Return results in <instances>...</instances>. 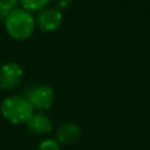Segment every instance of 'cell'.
Here are the masks:
<instances>
[{"instance_id": "8fae6325", "label": "cell", "mask_w": 150, "mask_h": 150, "mask_svg": "<svg viewBox=\"0 0 150 150\" xmlns=\"http://www.w3.org/2000/svg\"><path fill=\"white\" fill-rule=\"evenodd\" d=\"M73 0H56V4L59 8H68L71 5Z\"/></svg>"}, {"instance_id": "5b68a950", "label": "cell", "mask_w": 150, "mask_h": 150, "mask_svg": "<svg viewBox=\"0 0 150 150\" xmlns=\"http://www.w3.org/2000/svg\"><path fill=\"white\" fill-rule=\"evenodd\" d=\"M35 23L43 32H54L62 25V13L57 8H43L39 13Z\"/></svg>"}, {"instance_id": "52a82bcc", "label": "cell", "mask_w": 150, "mask_h": 150, "mask_svg": "<svg viewBox=\"0 0 150 150\" xmlns=\"http://www.w3.org/2000/svg\"><path fill=\"white\" fill-rule=\"evenodd\" d=\"M81 137V129L75 123H63L56 130V138L59 144L71 145Z\"/></svg>"}, {"instance_id": "ba28073f", "label": "cell", "mask_w": 150, "mask_h": 150, "mask_svg": "<svg viewBox=\"0 0 150 150\" xmlns=\"http://www.w3.org/2000/svg\"><path fill=\"white\" fill-rule=\"evenodd\" d=\"M22 8L28 11V12H34V11H42L49 0H20Z\"/></svg>"}, {"instance_id": "9c48e42d", "label": "cell", "mask_w": 150, "mask_h": 150, "mask_svg": "<svg viewBox=\"0 0 150 150\" xmlns=\"http://www.w3.org/2000/svg\"><path fill=\"white\" fill-rule=\"evenodd\" d=\"M38 150H61L60 144L55 139H45L38 146Z\"/></svg>"}, {"instance_id": "30bf717a", "label": "cell", "mask_w": 150, "mask_h": 150, "mask_svg": "<svg viewBox=\"0 0 150 150\" xmlns=\"http://www.w3.org/2000/svg\"><path fill=\"white\" fill-rule=\"evenodd\" d=\"M18 2H19V0H0V7L11 12L16 8Z\"/></svg>"}, {"instance_id": "8992f818", "label": "cell", "mask_w": 150, "mask_h": 150, "mask_svg": "<svg viewBox=\"0 0 150 150\" xmlns=\"http://www.w3.org/2000/svg\"><path fill=\"white\" fill-rule=\"evenodd\" d=\"M27 129L34 135H46L52 131L53 124L50 118L42 112H33L26 122Z\"/></svg>"}, {"instance_id": "6da1fadb", "label": "cell", "mask_w": 150, "mask_h": 150, "mask_svg": "<svg viewBox=\"0 0 150 150\" xmlns=\"http://www.w3.org/2000/svg\"><path fill=\"white\" fill-rule=\"evenodd\" d=\"M35 19L32 13L23 8L11 11L5 20V27L9 36L15 40L28 39L35 29Z\"/></svg>"}, {"instance_id": "7a4b0ae2", "label": "cell", "mask_w": 150, "mask_h": 150, "mask_svg": "<svg viewBox=\"0 0 150 150\" xmlns=\"http://www.w3.org/2000/svg\"><path fill=\"white\" fill-rule=\"evenodd\" d=\"M2 116L13 124L26 123L33 115V107L22 96L6 97L0 107Z\"/></svg>"}, {"instance_id": "277c9868", "label": "cell", "mask_w": 150, "mask_h": 150, "mask_svg": "<svg viewBox=\"0 0 150 150\" xmlns=\"http://www.w3.org/2000/svg\"><path fill=\"white\" fill-rule=\"evenodd\" d=\"M22 76L23 71L19 63L7 62L2 64L0 68V88L7 91L15 89L21 83Z\"/></svg>"}, {"instance_id": "7c38bea8", "label": "cell", "mask_w": 150, "mask_h": 150, "mask_svg": "<svg viewBox=\"0 0 150 150\" xmlns=\"http://www.w3.org/2000/svg\"><path fill=\"white\" fill-rule=\"evenodd\" d=\"M8 11H6V9H4V8H1L0 7V21H5L6 20V18H7V15H8Z\"/></svg>"}, {"instance_id": "3957f363", "label": "cell", "mask_w": 150, "mask_h": 150, "mask_svg": "<svg viewBox=\"0 0 150 150\" xmlns=\"http://www.w3.org/2000/svg\"><path fill=\"white\" fill-rule=\"evenodd\" d=\"M25 98L30 103L33 109L47 110L53 105L55 94L52 87L47 84H36L27 90Z\"/></svg>"}]
</instances>
